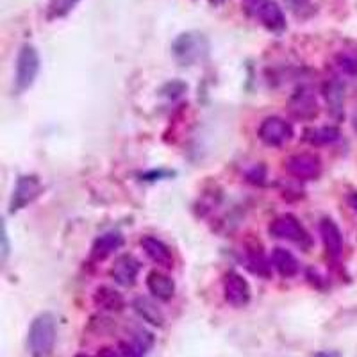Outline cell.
Wrapping results in <instances>:
<instances>
[{
  "mask_svg": "<svg viewBox=\"0 0 357 357\" xmlns=\"http://www.w3.org/2000/svg\"><path fill=\"white\" fill-rule=\"evenodd\" d=\"M134 311L138 312L139 317L145 321H149L151 325H155V327H161L162 321H165V317H162L161 309L158 307L154 301L146 298V296H138L132 304Z\"/></svg>",
  "mask_w": 357,
  "mask_h": 357,
  "instance_id": "19",
  "label": "cell"
},
{
  "mask_svg": "<svg viewBox=\"0 0 357 357\" xmlns=\"http://www.w3.org/2000/svg\"><path fill=\"white\" fill-rule=\"evenodd\" d=\"M139 273V261L130 254L116 257L113 268H111V277L114 282H118L123 288H130L136 282V277Z\"/></svg>",
  "mask_w": 357,
  "mask_h": 357,
  "instance_id": "10",
  "label": "cell"
},
{
  "mask_svg": "<svg viewBox=\"0 0 357 357\" xmlns=\"http://www.w3.org/2000/svg\"><path fill=\"white\" fill-rule=\"evenodd\" d=\"M268 232H270L273 238L295 241V243L302 245V247H309V245H311V238H309L307 231L302 227L301 222H298L293 215L277 216V218L270 223Z\"/></svg>",
  "mask_w": 357,
  "mask_h": 357,
  "instance_id": "4",
  "label": "cell"
},
{
  "mask_svg": "<svg viewBox=\"0 0 357 357\" xmlns=\"http://www.w3.org/2000/svg\"><path fill=\"white\" fill-rule=\"evenodd\" d=\"M146 288L159 301H170L175 293V282L167 273L154 270L146 277Z\"/></svg>",
  "mask_w": 357,
  "mask_h": 357,
  "instance_id": "14",
  "label": "cell"
},
{
  "mask_svg": "<svg viewBox=\"0 0 357 357\" xmlns=\"http://www.w3.org/2000/svg\"><path fill=\"white\" fill-rule=\"evenodd\" d=\"M286 172L295 178L311 181L321 172V161L314 154H295L286 161Z\"/></svg>",
  "mask_w": 357,
  "mask_h": 357,
  "instance_id": "8",
  "label": "cell"
},
{
  "mask_svg": "<svg viewBox=\"0 0 357 357\" xmlns=\"http://www.w3.org/2000/svg\"><path fill=\"white\" fill-rule=\"evenodd\" d=\"M38 72H40V54H38L34 45L25 43L17 57V77H15V82H17L18 91H25V89L31 88L36 81Z\"/></svg>",
  "mask_w": 357,
  "mask_h": 357,
  "instance_id": "3",
  "label": "cell"
},
{
  "mask_svg": "<svg viewBox=\"0 0 357 357\" xmlns=\"http://www.w3.org/2000/svg\"><path fill=\"white\" fill-rule=\"evenodd\" d=\"M75 357H89V356H86V354H77V356Z\"/></svg>",
  "mask_w": 357,
  "mask_h": 357,
  "instance_id": "30",
  "label": "cell"
},
{
  "mask_svg": "<svg viewBox=\"0 0 357 357\" xmlns=\"http://www.w3.org/2000/svg\"><path fill=\"white\" fill-rule=\"evenodd\" d=\"M289 111L293 116L302 118V120H312L318 114V104L314 95L311 93V89L302 88L298 89L289 100Z\"/></svg>",
  "mask_w": 357,
  "mask_h": 357,
  "instance_id": "11",
  "label": "cell"
},
{
  "mask_svg": "<svg viewBox=\"0 0 357 357\" xmlns=\"http://www.w3.org/2000/svg\"><path fill=\"white\" fill-rule=\"evenodd\" d=\"M223 295H225V301L231 305L243 307L250 302V284L241 273L229 272L223 279Z\"/></svg>",
  "mask_w": 357,
  "mask_h": 357,
  "instance_id": "7",
  "label": "cell"
},
{
  "mask_svg": "<svg viewBox=\"0 0 357 357\" xmlns=\"http://www.w3.org/2000/svg\"><path fill=\"white\" fill-rule=\"evenodd\" d=\"M320 234L329 257L337 259L343 252V236H341L340 227L331 218H324L320 222Z\"/></svg>",
  "mask_w": 357,
  "mask_h": 357,
  "instance_id": "12",
  "label": "cell"
},
{
  "mask_svg": "<svg viewBox=\"0 0 357 357\" xmlns=\"http://www.w3.org/2000/svg\"><path fill=\"white\" fill-rule=\"evenodd\" d=\"M209 2H211V4H220V2H223V0H209Z\"/></svg>",
  "mask_w": 357,
  "mask_h": 357,
  "instance_id": "29",
  "label": "cell"
},
{
  "mask_svg": "<svg viewBox=\"0 0 357 357\" xmlns=\"http://www.w3.org/2000/svg\"><path fill=\"white\" fill-rule=\"evenodd\" d=\"M97 357H123V356H120V354H118L114 349H111V347H104V349L97 354Z\"/></svg>",
  "mask_w": 357,
  "mask_h": 357,
  "instance_id": "26",
  "label": "cell"
},
{
  "mask_svg": "<svg viewBox=\"0 0 357 357\" xmlns=\"http://www.w3.org/2000/svg\"><path fill=\"white\" fill-rule=\"evenodd\" d=\"M56 318L50 312H41L31 324L27 334V347L33 357H50L56 345Z\"/></svg>",
  "mask_w": 357,
  "mask_h": 357,
  "instance_id": "1",
  "label": "cell"
},
{
  "mask_svg": "<svg viewBox=\"0 0 357 357\" xmlns=\"http://www.w3.org/2000/svg\"><path fill=\"white\" fill-rule=\"evenodd\" d=\"M122 356L123 357H143L142 352L134 345H127V343H122Z\"/></svg>",
  "mask_w": 357,
  "mask_h": 357,
  "instance_id": "24",
  "label": "cell"
},
{
  "mask_svg": "<svg viewBox=\"0 0 357 357\" xmlns=\"http://www.w3.org/2000/svg\"><path fill=\"white\" fill-rule=\"evenodd\" d=\"M142 247L146 252V256L151 257L154 263H158L159 266H174V256H172L170 248L161 240H158L154 236H145V238H142Z\"/></svg>",
  "mask_w": 357,
  "mask_h": 357,
  "instance_id": "13",
  "label": "cell"
},
{
  "mask_svg": "<svg viewBox=\"0 0 357 357\" xmlns=\"http://www.w3.org/2000/svg\"><path fill=\"white\" fill-rule=\"evenodd\" d=\"M284 2L289 11L298 18H309L314 13V6L311 4V0H284Z\"/></svg>",
  "mask_w": 357,
  "mask_h": 357,
  "instance_id": "22",
  "label": "cell"
},
{
  "mask_svg": "<svg viewBox=\"0 0 357 357\" xmlns=\"http://www.w3.org/2000/svg\"><path fill=\"white\" fill-rule=\"evenodd\" d=\"M324 97L331 114L334 118L343 116V106H345V86H343V82H340L337 79L327 82L324 88Z\"/></svg>",
  "mask_w": 357,
  "mask_h": 357,
  "instance_id": "15",
  "label": "cell"
},
{
  "mask_svg": "<svg viewBox=\"0 0 357 357\" xmlns=\"http://www.w3.org/2000/svg\"><path fill=\"white\" fill-rule=\"evenodd\" d=\"M9 254V243H8V229H6V223H2V259H8Z\"/></svg>",
  "mask_w": 357,
  "mask_h": 357,
  "instance_id": "25",
  "label": "cell"
},
{
  "mask_svg": "<svg viewBox=\"0 0 357 357\" xmlns=\"http://www.w3.org/2000/svg\"><path fill=\"white\" fill-rule=\"evenodd\" d=\"M77 2L79 0H50L49 18L54 20V18L66 17V15L77 6Z\"/></svg>",
  "mask_w": 357,
  "mask_h": 357,
  "instance_id": "21",
  "label": "cell"
},
{
  "mask_svg": "<svg viewBox=\"0 0 357 357\" xmlns=\"http://www.w3.org/2000/svg\"><path fill=\"white\" fill-rule=\"evenodd\" d=\"M314 357H341V354L336 352V350H321Z\"/></svg>",
  "mask_w": 357,
  "mask_h": 357,
  "instance_id": "27",
  "label": "cell"
},
{
  "mask_svg": "<svg viewBox=\"0 0 357 357\" xmlns=\"http://www.w3.org/2000/svg\"><path fill=\"white\" fill-rule=\"evenodd\" d=\"M350 206H352L354 209L357 211V193H354V195L350 197Z\"/></svg>",
  "mask_w": 357,
  "mask_h": 357,
  "instance_id": "28",
  "label": "cell"
},
{
  "mask_svg": "<svg viewBox=\"0 0 357 357\" xmlns=\"http://www.w3.org/2000/svg\"><path fill=\"white\" fill-rule=\"evenodd\" d=\"M174 56L177 57V61L184 66L195 65L197 61L204 59L209 52V41L204 34L190 31V33L178 34L175 38L174 45H172Z\"/></svg>",
  "mask_w": 357,
  "mask_h": 357,
  "instance_id": "2",
  "label": "cell"
},
{
  "mask_svg": "<svg viewBox=\"0 0 357 357\" xmlns=\"http://www.w3.org/2000/svg\"><path fill=\"white\" fill-rule=\"evenodd\" d=\"M304 139L311 145H331V143L340 139V129L333 126L325 127H314V129H307L304 132Z\"/></svg>",
  "mask_w": 357,
  "mask_h": 357,
  "instance_id": "20",
  "label": "cell"
},
{
  "mask_svg": "<svg viewBox=\"0 0 357 357\" xmlns=\"http://www.w3.org/2000/svg\"><path fill=\"white\" fill-rule=\"evenodd\" d=\"M256 15L268 31H272L275 34L286 31L284 11L275 0H259L256 4Z\"/></svg>",
  "mask_w": 357,
  "mask_h": 357,
  "instance_id": "9",
  "label": "cell"
},
{
  "mask_svg": "<svg viewBox=\"0 0 357 357\" xmlns=\"http://www.w3.org/2000/svg\"><path fill=\"white\" fill-rule=\"evenodd\" d=\"M93 301H95V305L100 309H104V311L118 312L126 307V301H123V296L120 295L116 289L109 288V286H100V288L95 291Z\"/></svg>",
  "mask_w": 357,
  "mask_h": 357,
  "instance_id": "17",
  "label": "cell"
},
{
  "mask_svg": "<svg viewBox=\"0 0 357 357\" xmlns=\"http://www.w3.org/2000/svg\"><path fill=\"white\" fill-rule=\"evenodd\" d=\"M41 193V183L36 175H22L17 181V186L13 190L11 200H9V213L15 215V213L22 211L25 206L33 202L34 199H38V195Z\"/></svg>",
  "mask_w": 357,
  "mask_h": 357,
  "instance_id": "5",
  "label": "cell"
},
{
  "mask_svg": "<svg viewBox=\"0 0 357 357\" xmlns=\"http://www.w3.org/2000/svg\"><path fill=\"white\" fill-rule=\"evenodd\" d=\"M272 263L277 268V272L282 277L289 279V277H295L298 273V261L293 256L291 252L286 250V248H275L272 252Z\"/></svg>",
  "mask_w": 357,
  "mask_h": 357,
  "instance_id": "18",
  "label": "cell"
},
{
  "mask_svg": "<svg viewBox=\"0 0 357 357\" xmlns=\"http://www.w3.org/2000/svg\"><path fill=\"white\" fill-rule=\"evenodd\" d=\"M337 65L343 72L350 73V75H357V52L356 50H347L337 56Z\"/></svg>",
  "mask_w": 357,
  "mask_h": 357,
  "instance_id": "23",
  "label": "cell"
},
{
  "mask_svg": "<svg viewBox=\"0 0 357 357\" xmlns=\"http://www.w3.org/2000/svg\"><path fill=\"white\" fill-rule=\"evenodd\" d=\"M123 245V236L120 232H106L100 238H97L91 248V256L93 259H106L107 256L114 254L118 248Z\"/></svg>",
  "mask_w": 357,
  "mask_h": 357,
  "instance_id": "16",
  "label": "cell"
},
{
  "mask_svg": "<svg viewBox=\"0 0 357 357\" xmlns=\"http://www.w3.org/2000/svg\"><path fill=\"white\" fill-rule=\"evenodd\" d=\"M259 139L268 146H280L293 138V127L284 118L268 116L259 127Z\"/></svg>",
  "mask_w": 357,
  "mask_h": 357,
  "instance_id": "6",
  "label": "cell"
}]
</instances>
